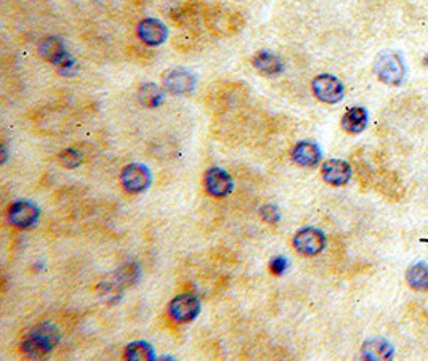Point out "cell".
Here are the masks:
<instances>
[{
    "instance_id": "6da1fadb",
    "label": "cell",
    "mask_w": 428,
    "mask_h": 361,
    "mask_svg": "<svg viewBox=\"0 0 428 361\" xmlns=\"http://www.w3.org/2000/svg\"><path fill=\"white\" fill-rule=\"evenodd\" d=\"M58 329L50 323H42L26 334L23 342H21V350L31 358H40L49 355L58 345Z\"/></svg>"
},
{
    "instance_id": "7a4b0ae2",
    "label": "cell",
    "mask_w": 428,
    "mask_h": 361,
    "mask_svg": "<svg viewBox=\"0 0 428 361\" xmlns=\"http://www.w3.org/2000/svg\"><path fill=\"white\" fill-rule=\"evenodd\" d=\"M374 72L387 86H400L406 74L404 61L396 51L385 50L375 58Z\"/></svg>"
},
{
    "instance_id": "3957f363",
    "label": "cell",
    "mask_w": 428,
    "mask_h": 361,
    "mask_svg": "<svg viewBox=\"0 0 428 361\" xmlns=\"http://www.w3.org/2000/svg\"><path fill=\"white\" fill-rule=\"evenodd\" d=\"M311 90L318 100L327 104L338 103L345 97V87L332 74H320L311 82Z\"/></svg>"
},
{
    "instance_id": "277c9868",
    "label": "cell",
    "mask_w": 428,
    "mask_h": 361,
    "mask_svg": "<svg viewBox=\"0 0 428 361\" xmlns=\"http://www.w3.org/2000/svg\"><path fill=\"white\" fill-rule=\"evenodd\" d=\"M292 243H294V248L299 254L306 255V257H315V255L321 254L322 250H324L326 236L321 230L306 227L295 233Z\"/></svg>"
},
{
    "instance_id": "5b68a950",
    "label": "cell",
    "mask_w": 428,
    "mask_h": 361,
    "mask_svg": "<svg viewBox=\"0 0 428 361\" xmlns=\"http://www.w3.org/2000/svg\"><path fill=\"white\" fill-rule=\"evenodd\" d=\"M167 312L176 323H190L201 313V300L192 294H180L170 300Z\"/></svg>"
},
{
    "instance_id": "8992f818",
    "label": "cell",
    "mask_w": 428,
    "mask_h": 361,
    "mask_svg": "<svg viewBox=\"0 0 428 361\" xmlns=\"http://www.w3.org/2000/svg\"><path fill=\"white\" fill-rule=\"evenodd\" d=\"M163 86L172 95H188L196 88V77L183 67H174L163 74Z\"/></svg>"
},
{
    "instance_id": "52a82bcc",
    "label": "cell",
    "mask_w": 428,
    "mask_h": 361,
    "mask_svg": "<svg viewBox=\"0 0 428 361\" xmlns=\"http://www.w3.org/2000/svg\"><path fill=\"white\" fill-rule=\"evenodd\" d=\"M121 183L125 191L143 193L151 185V172L145 164L132 162L125 166L121 172Z\"/></svg>"
},
{
    "instance_id": "ba28073f",
    "label": "cell",
    "mask_w": 428,
    "mask_h": 361,
    "mask_svg": "<svg viewBox=\"0 0 428 361\" xmlns=\"http://www.w3.org/2000/svg\"><path fill=\"white\" fill-rule=\"evenodd\" d=\"M39 207L31 201H17L8 209V222L13 227L26 230L34 227L39 220Z\"/></svg>"
},
{
    "instance_id": "9c48e42d",
    "label": "cell",
    "mask_w": 428,
    "mask_h": 361,
    "mask_svg": "<svg viewBox=\"0 0 428 361\" xmlns=\"http://www.w3.org/2000/svg\"><path fill=\"white\" fill-rule=\"evenodd\" d=\"M204 188L213 198H227L233 191V179L220 167H211L204 174Z\"/></svg>"
},
{
    "instance_id": "30bf717a",
    "label": "cell",
    "mask_w": 428,
    "mask_h": 361,
    "mask_svg": "<svg viewBox=\"0 0 428 361\" xmlns=\"http://www.w3.org/2000/svg\"><path fill=\"white\" fill-rule=\"evenodd\" d=\"M322 180L332 186H343L352 179V166L342 159H329L321 166Z\"/></svg>"
},
{
    "instance_id": "8fae6325",
    "label": "cell",
    "mask_w": 428,
    "mask_h": 361,
    "mask_svg": "<svg viewBox=\"0 0 428 361\" xmlns=\"http://www.w3.org/2000/svg\"><path fill=\"white\" fill-rule=\"evenodd\" d=\"M137 34L143 44L149 47H158L167 40L169 31H167V26L163 21L156 18H146L138 24Z\"/></svg>"
},
{
    "instance_id": "7c38bea8",
    "label": "cell",
    "mask_w": 428,
    "mask_h": 361,
    "mask_svg": "<svg viewBox=\"0 0 428 361\" xmlns=\"http://www.w3.org/2000/svg\"><path fill=\"white\" fill-rule=\"evenodd\" d=\"M207 24H208V29L217 35L234 34L244 26V23L238 15H233L229 12H218V10L208 15Z\"/></svg>"
},
{
    "instance_id": "4fadbf2b",
    "label": "cell",
    "mask_w": 428,
    "mask_h": 361,
    "mask_svg": "<svg viewBox=\"0 0 428 361\" xmlns=\"http://www.w3.org/2000/svg\"><path fill=\"white\" fill-rule=\"evenodd\" d=\"M321 158V148L315 141H299V143L292 148V159H294L295 164L302 167H315L320 164Z\"/></svg>"
},
{
    "instance_id": "5bb4252c",
    "label": "cell",
    "mask_w": 428,
    "mask_h": 361,
    "mask_svg": "<svg viewBox=\"0 0 428 361\" xmlns=\"http://www.w3.org/2000/svg\"><path fill=\"white\" fill-rule=\"evenodd\" d=\"M252 66L263 76H276L283 71V60L273 51L260 50L252 56Z\"/></svg>"
},
{
    "instance_id": "9a60e30c",
    "label": "cell",
    "mask_w": 428,
    "mask_h": 361,
    "mask_svg": "<svg viewBox=\"0 0 428 361\" xmlns=\"http://www.w3.org/2000/svg\"><path fill=\"white\" fill-rule=\"evenodd\" d=\"M39 54L44 60L54 63V65H60V63L66 58L67 51L65 49V44L58 38H44L39 44Z\"/></svg>"
},
{
    "instance_id": "2e32d148",
    "label": "cell",
    "mask_w": 428,
    "mask_h": 361,
    "mask_svg": "<svg viewBox=\"0 0 428 361\" xmlns=\"http://www.w3.org/2000/svg\"><path fill=\"white\" fill-rule=\"evenodd\" d=\"M368 125V111L361 106L349 108L342 118V129L348 134H359Z\"/></svg>"
},
{
    "instance_id": "e0dca14e",
    "label": "cell",
    "mask_w": 428,
    "mask_h": 361,
    "mask_svg": "<svg viewBox=\"0 0 428 361\" xmlns=\"http://www.w3.org/2000/svg\"><path fill=\"white\" fill-rule=\"evenodd\" d=\"M125 289V286L122 284L121 281L116 275H109L104 278L100 284H98V296H100V299L106 303H116L121 300L122 292Z\"/></svg>"
},
{
    "instance_id": "ac0fdd59",
    "label": "cell",
    "mask_w": 428,
    "mask_h": 361,
    "mask_svg": "<svg viewBox=\"0 0 428 361\" xmlns=\"http://www.w3.org/2000/svg\"><path fill=\"white\" fill-rule=\"evenodd\" d=\"M363 357L366 360H390L393 347L385 339H370L363 345Z\"/></svg>"
},
{
    "instance_id": "d6986e66",
    "label": "cell",
    "mask_w": 428,
    "mask_h": 361,
    "mask_svg": "<svg viewBox=\"0 0 428 361\" xmlns=\"http://www.w3.org/2000/svg\"><path fill=\"white\" fill-rule=\"evenodd\" d=\"M138 102L145 108H158L164 102V90L158 83L146 82L138 88Z\"/></svg>"
},
{
    "instance_id": "ffe728a7",
    "label": "cell",
    "mask_w": 428,
    "mask_h": 361,
    "mask_svg": "<svg viewBox=\"0 0 428 361\" xmlns=\"http://www.w3.org/2000/svg\"><path fill=\"white\" fill-rule=\"evenodd\" d=\"M409 286L415 291H428V265L415 264L411 265L406 273Z\"/></svg>"
},
{
    "instance_id": "44dd1931",
    "label": "cell",
    "mask_w": 428,
    "mask_h": 361,
    "mask_svg": "<svg viewBox=\"0 0 428 361\" xmlns=\"http://www.w3.org/2000/svg\"><path fill=\"white\" fill-rule=\"evenodd\" d=\"M125 358L140 361V360H154L156 353L154 348L151 347V344L146 341H135L127 345L125 348Z\"/></svg>"
},
{
    "instance_id": "7402d4cb",
    "label": "cell",
    "mask_w": 428,
    "mask_h": 361,
    "mask_svg": "<svg viewBox=\"0 0 428 361\" xmlns=\"http://www.w3.org/2000/svg\"><path fill=\"white\" fill-rule=\"evenodd\" d=\"M114 275L117 276L119 281H121L125 287L133 286L140 278V266L137 264H133V262H129V264H125L121 268L116 270V273Z\"/></svg>"
},
{
    "instance_id": "603a6c76",
    "label": "cell",
    "mask_w": 428,
    "mask_h": 361,
    "mask_svg": "<svg viewBox=\"0 0 428 361\" xmlns=\"http://www.w3.org/2000/svg\"><path fill=\"white\" fill-rule=\"evenodd\" d=\"M60 162L67 169H76L82 164V154L81 151H77L74 148H67L60 153Z\"/></svg>"
},
{
    "instance_id": "cb8c5ba5",
    "label": "cell",
    "mask_w": 428,
    "mask_h": 361,
    "mask_svg": "<svg viewBox=\"0 0 428 361\" xmlns=\"http://www.w3.org/2000/svg\"><path fill=\"white\" fill-rule=\"evenodd\" d=\"M260 216H262L266 223H278L281 218L279 209L278 206H274V204H266V206L260 209Z\"/></svg>"
},
{
    "instance_id": "d4e9b609",
    "label": "cell",
    "mask_w": 428,
    "mask_h": 361,
    "mask_svg": "<svg viewBox=\"0 0 428 361\" xmlns=\"http://www.w3.org/2000/svg\"><path fill=\"white\" fill-rule=\"evenodd\" d=\"M287 266H289V262H287V259L283 257V255H276V257H273L270 262V271L276 276H283Z\"/></svg>"
},
{
    "instance_id": "484cf974",
    "label": "cell",
    "mask_w": 428,
    "mask_h": 361,
    "mask_svg": "<svg viewBox=\"0 0 428 361\" xmlns=\"http://www.w3.org/2000/svg\"><path fill=\"white\" fill-rule=\"evenodd\" d=\"M56 70H58V72L63 76H72V74H76V71H77V63L72 60L71 55H67L66 58L60 63V65H56Z\"/></svg>"
}]
</instances>
